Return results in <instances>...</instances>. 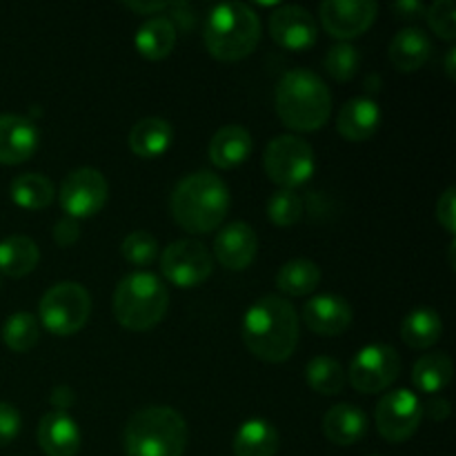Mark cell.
<instances>
[{"label":"cell","instance_id":"obj_1","mask_svg":"<svg viewBox=\"0 0 456 456\" xmlns=\"http://www.w3.org/2000/svg\"><path fill=\"white\" fill-rule=\"evenodd\" d=\"M243 343L265 363H285L298 346V316L292 303L279 294H265L249 305L240 325Z\"/></svg>","mask_w":456,"mask_h":456},{"label":"cell","instance_id":"obj_2","mask_svg":"<svg viewBox=\"0 0 456 456\" xmlns=\"http://www.w3.org/2000/svg\"><path fill=\"white\" fill-rule=\"evenodd\" d=\"M169 209L178 225L190 234L218 230L230 212V187L214 172H194L176 183Z\"/></svg>","mask_w":456,"mask_h":456},{"label":"cell","instance_id":"obj_3","mask_svg":"<svg viewBox=\"0 0 456 456\" xmlns=\"http://www.w3.org/2000/svg\"><path fill=\"white\" fill-rule=\"evenodd\" d=\"M274 105L285 127L294 132H319L332 114V94L319 74L298 67L279 78Z\"/></svg>","mask_w":456,"mask_h":456},{"label":"cell","instance_id":"obj_4","mask_svg":"<svg viewBox=\"0 0 456 456\" xmlns=\"http://www.w3.org/2000/svg\"><path fill=\"white\" fill-rule=\"evenodd\" d=\"M187 436V423L176 410L150 405L129 417L123 448L127 456H183Z\"/></svg>","mask_w":456,"mask_h":456},{"label":"cell","instance_id":"obj_5","mask_svg":"<svg viewBox=\"0 0 456 456\" xmlns=\"http://www.w3.org/2000/svg\"><path fill=\"white\" fill-rule=\"evenodd\" d=\"M261 40V20L245 3H221L205 20V47L216 61L236 62L248 58Z\"/></svg>","mask_w":456,"mask_h":456},{"label":"cell","instance_id":"obj_6","mask_svg":"<svg viewBox=\"0 0 456 456\" xmlns=\"http://www.w3.org/2000/svg\"><path fill=\"white\" fill-rule=\"evenodd\" d=\"M111 305L118 325L132 332H147L167 314V285L151 272H132L116 285Z\"/></svg>","mask_w":456,"mask_h":456},{"label":"cell","instance_id":"obj_7","mask_svg":"<svg viewBox=\"0 0 456 456\" xmlns=\"http://www.w3.org/2000/svg\"><path fill=\"white\" fill-rule=\"evenodd\" d=\"M40 323L56 337H71L87 325L92 314V297L74 281L56 283L43 294L38 305Z\"/></svg>","mask_w":456,"mask_h":456},{"label":"cell","instance_id":"obj_8","mask_svg":"<svg viewBox=\"0 0 456 456\" xmlns=\"http://www.w3.org/2000/svg\"><path fill=\"white\" fill-rule=\"evenodd\" d=\"M265 174L281 190H294L312 178L316 169V156L310 142L294 134H283L267 142L263 151Z\"/></svg>","mask_w":456,"mask_h":456},{"label":"cell","instance_id":"obj_9","mask_svg":"<svg viewBox=\"0 0 456 456\" xmlns=\"http://www.w3.org/2000/svg\"><path fill=\"white\" fill-rule=\"evenodd\" d=\"M160 272L176 288H199L212 276L214 256L200 240H174L160 254Z\"/></svg>","mask_w":456,"mask_h":456},{"label":"cell","instance_id":"obj_10","mask_svg":"<svg viewBox=\"0 0 456 456\" xmlns=\"http://www.w3.org/2000/svg\"><path fill=\"white\" fill-rule=\"evenodd\" d=\"M401 374V356L387 343H372L356 352L350 363V386L361 395H377L387 390Z\"/></svg>","mask_w":456,"mask_h":456},{"label":"cell","instance_id":"obj_11","mask_svg":"<svg viewBox=\"0 0 456 456\" xmlns=\"http://www.w3.org/2000/svg\"><path fill=\"white\" fill-rule=\"evenodd\" d=\"M423 419V403L412 390H390L381 396L374 412L379 435L390 444L408 441L419 430Z\"/></svg>","mask_w":456,"mask_h":456},{"label":"cell","instance_id":"obj_12","mask_svg":"<svg viewBox=\"0 0 456 456\" xmlns=\"http://www.w3.org/2000/svg\"><path fill=\"white\" fill-rule=\"evenodd\" d=\"M110 185L105 176L94 167H78L62 181L58 200L69 218H92L105 208Z\"/></svg>","mask_w":456,"mask_h":456},{"label":"cell","instance_id":"obj_13","mask_svg":"<svg viewBox=\"0 0 456 456\" xmlns=\"http://www.w3.org/2000/svg\"><path fill=\"white\" fill-rule=\"evenodd\" d=\"M325 31L338 40L359 38L374 25L379 4L374 0H325L319 9Z\"/></svg>","mask_w":456,"mask_h":456},{"label":"cell","instance_id":"obj_14","mask_svg":"<svg viewBox=\"0 0 456 456\" xmlns=\"http://www.w3.org/2000/svg\"><path fill=\"white\" fill-rule=\"evenodd\" d=\"M270 36L283 49L305 52L314 47L319 27L314 16L301 4H281L270 16Z\"/></svg>","mask_w":456,"mask_h":456},{"label":"cell","instance_id":"obj_15","mask_svg":"<svg viewBox=\"0 0 456 456\" xmlns=\"http://www.w3.org/2000/svg\"><path fill=\"white\" fill-rule=\"evenodd\" d=\"M258 254V236L249 223L234 221L223 227L214 239V256L225 270L243 272Z\"/></svg>","mask_w":456,"mask_h":456},{"label":"cell","instance_id":"obj_16","mask_svg":"<svg viewBox=\"0 0 456 456\" xmlns=\"http://www.w3.org/2000/svg\"><path fill=\"white\" fill-rule=\"evenodd\" d=\"M352 305L338 294H319L303 305V321L307 330L321 337H338L352 325Z\"/></svg>","mask_w":456,"mask_h":456},{"label":"cell","instance_id":"obj_17","mask_svg":"<svg viewBox=\"0 0 456 456\" xmlns=\"http://www.w3.org/2000/svg\"><path fill=\"white\" fill-rule=\"evenodd\" d=\"M40 142L34 120L18 114H0V163L20 165L36 154Z\"/></svg>","mask_w":456,"mask_h":456},{"label":"cell","instance_id":"obj_18","mask_svg":"<svg viewBox=\"0 0 456 456\" xmlns=\"http://www.w3.org/2000/svg\"><path fill=\"white\" fill-rule=\"evenodd\" d=\"M38 445L47 456H76L83 445V435L67 412H47L38 423Z\"/></svg>","mask_w":456,"mask_h":456},{"label":"cell","instance_id":"obj_19","mask_svg":"<svg viewBox=\"0 0 456 456\" xmlns=\"http://www.w3.org/2000/svg\"><path fill=\"white\" fill-rule=\"evenodd\" d=\"M379 125H381V107L372 98H352L338 110L337 129L350 142H363L372 138Z\"/></svg>","mask_w":456,"mask_h":456},{"label":"cell","instance_id":"obj_20","mask_svg":"<svg viewBox=\"0 0 456 456\" xmlns=\"http://www.w3.org/2000/svg\"><path fill=\"white\" fill-rule=\"evenodd\" d=\"M387 56H390V62L396 69L403 71V74H414V71L421 69L430 61V36L421 27H405V29L396 31L395 38L390 40Z\"/></svg>","mask_w":456,"mask_h":456},{"label":"cell","instance_id":"obj_21","mask_svg":"<svg viewBox=\"0 0 456 456\" xmlns=\"http://www.w3.org/2000/svg\"><path fill=\"white\" fill-rule=\"evenodd\" d=\"M252 134L240 125H225L209 142V160L221 169H234L252 154Z\"/></svg>","mask_w":456,"mask_h":456},{"label":"cell","instance_id":"obj_22","mask_svg":"<svg viewBox=\"0 0 456 456\" xmlns=\"http://www.w3.org/2000/svg\"><path fill=\"white\" fill-rule=\"evenodd\" d=\"M323 432L334 445L356 444L368 432V417L359 405L352 403H337L328 410L323 419Z\"/></svg>","mask_w":456,"mask_h":456},{"label":"cell","instance_id":"obj_23","mask_svg":"<svg viewBox=\"0 0 456 456\" xmlns=\"http://www.w3.org/2000/svg\"><path fill=\"white\" fill-rule=\"evenodd\" d=\"M174 141V127L169 120L159 116L141 118L129 129V150L141 159H159L169 150Z\"/></svg>","mask_w":456,"mask_h":456},{"label":"cell","instance_id":"obj_24","mask_svg":"<svg viewBox=\"0 0 456 456\" xmlns=\"http://www.w3.org/2000/svg\"><path fill=\"white\" fill-rule=\"evenodd\" d=\"M138 53L147 61H163L176 47V25L167 16H151L138 27L134 36Z\"/></svg>","mask_w":456,"mask_h":456},{"label":"cell","instance_id":"obj_25","mask_svg":"<svg viewBox=\"0 0 456 456\" xmlns=\"http://www.w3.org/2000/svg\"><path fill=\"white\" fill-rule=\"evenodd\" d=\"M279 432L265 419H248L240 423L234 436L236 456H276L279 452Z\"/></svg>","mask_w":456,"mask_h":456},{"label":"cell","instance_id":"obj_26","mask_svg":"<svg viewBox=\"0 0 456 456\" xmlns=\"http://www.w3.org/2000/svg\"><path fill=\"white\" fill-rule=\"evenodd\" d=\"M444 334V321L432 307H417L401 321V338L412 350H428L436 346Z\"/></svg>","mask_w":456,"mask_h":456},{"label":"cell","instance_id":"obj_27","mask_svg":"<svg viewBox=\"0 0 456 456\" xmlns=\"http://www.w3.org/2000/svg\"><path fill=\"white\" fill-rule=\"evenodd\" d=\"M40 261V249L29 236L13 234L0 240V274L20 279L36 270Z\"/></svg>","mask_w":456,"mask_h":456},{"label":"cell","instance_id":"obj_28","mask_svg":"<svg viewBox=\"0 0 456 456\" xmlns=\"http://www.w3.org/2000/svg\"><path fill=\"white\" fill-rule=\"evenodd\" d=\"M321 283V267L307 258H292L276 274V288L285 297H307Z\"/></svg>","mask_w":456,"mask_h":456},{"label":"cell","instance_id":"obj_29","mask_svg":"<svg viewBox=\"0 0 456 456\" xmlns=\"http://www.w3.org/2000/svg\"><path fill=\"white\" fill-rule=\"evenodd\" d=\"M454 365L445 352H430L421 356L412 368V383L426 395H436L452 381Z\"/></svg>","mask_w":456,"mask_h":456},{"label":"cell","instance_id":"obj_30","mask_svg":"<svg viewBox=\"0 0 456 456\" xmlns=\"http://www.w3.org/2000/svg\"><path fill=\"white\" fill-rule=\"evenodd\" d=\"M9 196L22 209H45L53 203L56 190L47 176L29 172L13 178L12 185H9Z\"/></svg>","mask_w":456,"mask_h":456},{"label":"cell","instance_id":"obj_31","mask_svg":"<svg viewBox=\"0 0 456 456\" xmlns=\"http://www.w3.org/2000/svg\"><path fill=\"white\" fill-rule=\"evenodd\" d=\"M305 379H307V386L323 396L341 395L347 381L343 365L328 354L314 356V359L307 363Z\"/></svg>","mask_w":456,"mask_h":456},{"label":"cell","instance_id":"obj_32","mask_svg":"<svg viewBox=\"0 0 456 456\" xmlns=\"http://www.w3.org/2000/svg\"><path fill=\"white\" fill-rule=\"evenodd\" d=\"M40 338V323L29 312H16L3 325V341L13 352H29Z\"/></svg>","mask_w":456,"mask_h":456},{"label":"cell","instance_id":"obj_33","mask_svg":"<svg viewBox=\"0 0 456 456\" xmlns=\"http://www.w3.org/2000/svg\"><path fill=\"white\" fill-rule=\"evenodd\" d=\"M303 216V199L294 190H276L267 200V218L279 227H292Z\"/></svg>","mask_w":456,"mask_h":456},{"label":"cell","instance_id":"obj_34","mask_svg":"<svg viewBox=\"0 0 456 456\" xmlns=\"http://www.w3.org/2000/svg\"><path fill=\"white\" fill-rule=\"evenodd\" d=\"M325 71L332 76L338 83H347L356 76L361 67V53L354 45L350 43H338L334 47H330L328 56L323 61Z\"/></svg>","mask_w":456,"mask_h":456},{"label":"cell","instance_id":"obj_35","mask_svg":"<svg viewBox=\"0 0 456 456\" xmlns=\"http://www.w3.org/2000/svg\"><path fill=\"white\" fill-rule=\"evenodd\" d=\"M120 252H123L125 261L132 263V265L147 267L159 256V240L145 230L132 232V234L125 236L123 245H120Z\"/></svg>","mask_w":456,"mask_h":456},{"label":"cell","instance_id":"obj_36","mask_svg":"<svg viewBox=\"0 0 456 456\" xmlns=\"http://www.w3.org/2000/svg\"><path fill=\"white\" fill-rule=\"evenodd\" d=\"M426 18L430 29L441 40L452 43L456 38V7L452 0H436L430 7H426Z\"/></svg>","mask_w":456,"mask_h":456},{"label":"cell","instance_id":"obj_37","mask_svg":"<svg viewBox=\"0 0 456 456\" xmlns=\"http://www.w3.org/2000/svg\"><path fill=\"white\" fill-rule=\"evenodd\" d=\"M22 419L18 414V410L12 403H4L0 401V448L9 445L12 441H16V436L20 435Z\"/></svg>","mask_w":456,"mask_h":456},{"label":"cell","instance_id":"obj_38","mask_svg":"<svg viewBox=\"0 0 456 456\" xmlns=\"http://www.w3.org/2000/svg\"><path fill=\"white\" fill-rule=\"evenodd\" d=\"M436 221L444 227L448 234L456 232V190L448 187L444 194L439 196V203H436Z\"/></svg>","mask_w":456,"mask_h":456},{"label":"cell","instance_id":"obj_39","mask_svg":"<svg viewBox=\"0 0 456 456\" xmlns=\"http://www.w3.org/2000/svg\"><path fill=\"white\" fill-rule=\"evenodd\" d=\"M78 239H80V225L76 218L62 216L61 221L53 225V240H56L61 248H69V245H74Z\"/></svg>","mask_w":456,"mask_h":456},{"label":"cell","instance_id":"obj_40","mask_svg":"<svg viewBox=\"0 0 456 456\" xmlns=\"http://www.w3.org/2000/svg\"><path fill=\"white\" fill-rule=\"evenodd\" d=\"M49 403H52L53 412H67V410L74 408L76 395L69 386H56L49 395Z\"/></svg>","mask_w":456,"mask_h":456},{"label":"cell","instance_id":"obj_41","mask_svg":"<svg viewBox=\"0 0 456 456\" xmlns=\"http://www.w3.org/2000/svg\"><path fill=\"white\" fill-rule=\"evenodd\" d=\"M392 12L403 20H417V18L426 16V4L419 3V0H396L392 4Z\"/></svg>","mask_w":456,"mask_h":456},{"label":"cell","instance_id":"obj_42","mask_svg":"<svg viewBox=\"0 0 456 456\" xmlns=\"http://www.w3.org/2000/svg\"><path fill=\"white\" fill-rule=\"evenodd\" d=\"M423 414H430L435 421H444V419L450 417V403L444 399V396H439V399H430L428 403H423Z\"/></svg>","mask_w":456,"mask_h":456},{"label":"cell","instance_id":"obj_43","mask_svg":"<svg viewBox=\"0 0 456 456\" xmlns=\"http://www.w3.org/2000/svg\"><path fill=\"white\" fill-rule=\"evenodd\" d=\"M125 7H129L132 12L142 13V16H160L165 9L174 7V3H125Z\"/></svg>","mask_w":456,"mask_h":456},{"label":"cell","instance_id":"obj_44","mask_svg":"<svg viewBox=\"0 0 456 456\" xmlns=\"http://www.w3.org/2000/svg\"><path fill=\"white\" fill-rule=\"evenodd\" d=\"M454 58H456V49H448V53H445V74L450 76V78H454Z\"/></svg>","mask_w":456,"mask_h":456}]
</instances>
